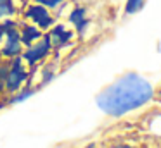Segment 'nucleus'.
<instances>
[{"mask_svg": "<svg viewBox=\"0 0 161 148\" xmlns=\"http://www.w3.org/2000/svg\"><path fill=\"white\" fill-rule=\"evenodd\" d=\"M69 19H71V23L75 24V26L78 28V31H83V28H85V10L83 9H76V10H73L71 12V16H69Z\"/></svg>", "mask_w": 161, "mask_h": 148, "instance_id": "0eeeda50", "label": "nucleus"}, {"mask_svg": "<svg viewBox=\"0 0 161 148\" xmlns=\"http://www.w3.org/2000/svg\"><path fill=\"white\" fill-rule=\"evenodd\" d=\"M140 7H142V0H128V2H126V12L133 14V12H137Z\"/></svg>", "mask_w": 161, "mask_h": 148, "instance_id": "9d476101", "label": "nucleus"}, {"mask_svg": "<svg viewBox=\"0 0 161 148\" xmlns=\"http://www.w3.org/2000/svg\"><path fill=\"white\" fill-rule=\"evenodd\" d=\"M114 148H132V146H126V145H119V146H114Z\"/></svg>", "mask_w": 161, "mask_h": 148, "instance_id": "f8f14e48", "label": "nucleus"}, {"mask_svg": "<svg viewBox=\"0 0 161 148\" xmlns=\"http://www.w3.org/2000/svg\"><path fill=\"white\" fill-rule=\"evenodd\" d=\"M5 29H7V45L4 47V54L14 55L19 50V36L14 29H11V24H5Z\"/></svg>", "mask_w": 161, "mask_h": 148, "instance_id": "20e7f679", "label": "nucleus"}, {"mask_svg": "<svg viewBox=\"0 0 161 148\" xmlns=\"http://www.w3.org/2000/svg\"><path fill=\"white\" fill-rule=\"evenodd\" d=\"M40 5H45V7H57L63 0H36Z\"/></svg>", "mask_w": 161, "mask_h": 148, "instance_id": "9b49d317", "label": "nucleus"}, {"mask_svg": "<svg viewBox=\"0 0 161 148\" xmlns=\"http://www.w3.org/2000/svg\"><path fill=\"white\" fill-rule=\"evenodd\" d=\"M25 78H26V72L23 71V67H21V62H16V65L12 67V71H11V74L7 76V86L11 89H16L19 84H21L23 81H25Z\"/></svg>", "mask_w": 161, "mask_h": 148, "instance_id": "7ed1b4c3", "label": "nucleus"}, {"mask_svg": "<svg viewBox=\"0 0 161 148\" xmlns=\"http://www.w3.org/2000/svg\"><path fill=\"white\" fill-rule=\"evenodd\" d=\"M40 36H42V34H40V31H38V29H35V28H26L25 33H23V41L30 45L31 41L38 40Z\"/></svg>", "mask_w": 161, "mask_h": 148, "instance_id": "6e6552de", "label": "nucleus"}, {"mask_svg": "<svg viewBox=\"0 0 161 148\" xmlns=\"http://www.w3.org/2000/svg\"><path fill=\"white\" fill-rule=\"evenodd\" d=\"M151 98L153 86L139 74L128 72L97 96V105L102 112L118 117L142 107Z\"/></svg>", "mask_w": 161, "mask_h": 148, "instance_id": "f257e3e1", "label": "nucleus"}, {"mask_svg": "<svg viewBox=\"0 0 161 148\" xmlns=\"http://www.w3.org/2000/svg\"><path fill=\"white\" fill-rule=\"evenodd\" d=\"M49 47H50V38L47 36L45 40H43V43L42 45H38V47L36 48H31V50H28L26 52V60L30 62V64H35L36 60H38V59H42L43 55H45V52L49 50Z\"/></svg>", "mask_w": 161, "mask_h": 148, "instance_id": "39448f33", "label": "nucleus"}, {"mask_svg": "<svg viewBox=\"0 0 161 148\" xmlns=\"http://www.w3.org/2000/svg\"><path fill=\"white\" fill-rule=\"evenodd\" d=\"M14 3H12V0H0V17L4 16H11V14H14Z\"/></svg>", "mask_w": 161, "mask_h": 148, "instance_id": "1a4fd4ad", "label": "nucleus"}, {"mask_svg": "<svg viewBox=\"0 0 161 148\" xmlns=\"http://www.w3.org/2000/svg\"><path fill=\"white\" fill-rule=\"evenodd\" d=\"M69 36H71V34L66 33V31L59 26V28H56V29L52 31V34H50L49 38L54 41V45H56V47H61V45H64L68 40H69Z\"/></svg>", "mask_w": 161, "mask_h": 148, "instance_id": "423d86ee", "label": "nucleus"}, {"mask_svg": "<svg viewBox=\"0 0 161 148\" xmlns=\"http://www.w3.org/2000/svg\"><path fill=\"white\" fill-rule=\"evenodd\" d=\"M28 16L30 19H33V23H36L40 28H49L50 24H52V17L49 16V12H47V9H43V5H33L30 7L28 10Z\"/></svg>", "mask_w": 161, "mask_h": 148, "instance_id": "f03ea898", "label": "nucleus"}]
</instances>
